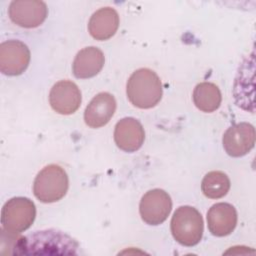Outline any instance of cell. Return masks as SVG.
Wrapping results in <instances>:
<instances>
[{"instance_id":"9a60e30c","label":"cell","mask_w":256,"mask_h":256,"mask_svg":"<svg viewBox=\"0 0 256 256\" xmlns=\"http://www.w3.org/2000/svg\"><path fill=\"white\" fill-rule=\"evenodd\" d=\"M119 27V15L111 7H102L92 14L88 22L90 35L99 41L110 39Z\"/></svg>"},{"instance_id":"7c38bea8","label":"cell","mask_w":256,"mask_h":256,"mask_svg":"<svg viewBox=\"0 0 256 256\" xmlns=\"http://www.w3.org/2000/svg\"><path fill=\"white\" fill-rule=\"evenodd\" d=\"M116 110V100L108 92H100L92 98L84 112V121L91 128L105 126Z\"/></svg>"},{"instance_id":"5bb4252c","label":"cell","mask_w":256,"mask_h":256,"mask_svg":"<svg viewBox=\"0 0 256 256\" xmlns=\"http://www.w3.org/2000/svg\"><path fill=\"white\" fill-rule=\"evenodd\" d=\"M104 62V54L99 48L95 46L85 47L75 56L72 71L76 78L88 79L96 76L101 71Z\"/></svg>"},{"instance_id":"2e32d148","label":"cell","mask_w":256,"mask_h":256,"mask_svg":"<svg viewBox=\"0 0 256 256\" xmlns=\"http://www.w3.org/2000/svg\"><path fill=\"white\" fill-rule=\"evenodd\" d=\"M193 102L195 106L206 113H211L220 107L221 92L214 83L201 82L196 85L193 91Z\"/></svg>"},{"instance_id":"8992f818","label":"cell","mask_w":256,"mask_h":256,"mask_svg":"<svg viewBox=\"0 0 256 256\" xmlns=\"http://www.w3.org/2000/svg\"><path fill=\"white\" fill-rule=\"evenodd\" d=\"M172 200L167 192L156 188L147 191L141 198L139 213L142 220L149 225H159L169 216Z\"/></svg>"},{"instance_id":"3957f363","label":"cell","mask_w":256,"mask_h":256,"mask_svg":"<svg viewBox=\"0 0 256 256\" xmlns=\"http://www.w3.org/2000/svg\"><path fill=\"white\" fill-rule=\"evenodd\" d=\"M173 238L181 245L191 247L202 238L204 224L200 212L192 206H180L173 214L170 223Z\"/></svg>"},{"instance_id":"9c48e42d","label":"cell","mask_w":256,"mask_h":256,"mask_svg":"<svg viewBox=\"0 0 256 256\" xmlns=\"http://www.w3.org/2000/svg\"><path fill=\"white\" fill-rule=\"evenodd\" d=\"M223 148L231 157H242L249 153L255 144L254 126L240 122L230 126L222 138Z\"/></svg>"},{"instance_id":"e0dca14e","label":"cell","mask_w":256,"mask_h":256,"mask_svg":"<svg viewBox=\"0 0 256 256\" xmlns=\"http://www.w3.org/2000/svg\"><path fill=\"white\" fill-rule=\"evenodd\" d=\"M230 189V180L228 176L221 171L208 172L201 183L203 194L210 199H219L224 197Z\"/></svg>"},{"instance_id":"52a82bcc","label":"cell","mask_w":256,"mask_h":256,"mask_svg":"<svg viewBox=\"0 0 256 256\" xmlns=\"http://www.w3.org/2000/svg\"><path fill=\"white\" fill-rule=\"evenodd\" d=\"M30 62V50L20 40H7L0 45V71L8 76L22 74Z\"/></svg>"},{"instance_id":"5b68a950","label":"cell","mask_w":256,"mask_h":256,"mask_svg":"<svg viewBox=\"0 0 256 256\" xmlns=\"http://www.w3.org/2000/svg\"><path fill=\"white\" fill-rule=\"evenodd\" d=\"M35 217L36 207L32 200L26 197H13L2 207V229L12 234H20L32 225Z\"/></svg>"},{"instance_id":"8fae6325","label":"cell","mask_w":256,"mask_h":256,"mask_svg":"<svg viewBox=\"0 0 256 256\" xmlns=\"http://www.w3.org/2000/svg\"><path fill=\"white\" fill-rule=\"evenodd\" d=\"M144 139V128L137 119L125 117L117 122L114 129V140L121 150L135 152L141 148Z\"/></svg>"},{"instance_id":"4fadbf2b","label":"cell","mask_w":256,"mask_h":256,"mask_svg":"<svg viewBox=\"0 0 256 256\" xmlns=\"http://www.w3.org/2000/svg\"><path fill=\"white\" fill-rule=\"evenodd\" d=\"M207 225L212 235L223 237L231 234L237 225V212L229 203H216L207 212Z\"/></svg>"},{"instance_id":"30bf717a","label":"cell","mask_w":256,"mask_h":256,"mask_svg":"<svg viewBox=\"0 0 256 256\" xmlns=\"http://www.w3.org/2000/svg\"><path fill=\"white\" fill-rule=\"evenodd\" d=\"M82 98L78 86L69 80H61L53 85L49 93L51 108L58 114L70 115L78 110Z\"/></svg>"},{"instance_id":"7a4b0ae2","label":"cell","mask_w":256,"mask_h":256,"mask_svg":"<svg viewBox=\"0 0 256 256\" xmlns=\"http://www.w3.org/2000/svg\"><path fill=\"white\" fill-rule=\"evenodd\" d=\"M162 83L158 75L149 68H140L129 77L126 94L135 107L150 109L156 106L162 98Z\"/></svg>"},{"instance_id":"277c9868","label":"cell","mask_w":256,"mask_h":256,"mask_svg":"<svg viewBox=\"0 0 256 256\" xmlns=\"http://www.w3.org/2000/svg\"><path fill=\"white\" fill-rule=\"evenodd\" d=\"M68 187L66 171L57 164H49L37 174L33 183V193L39 201L53 203L65 196Z\"/></svg>"},{"instance_id":"ba28073f","label":"cell","mask_w":256,"mask_h":256,"mask_svg":"<svg viewBox=\"0 0 256 256\" xmlns=\"http://www.w3.org/2000/svg\"><path fill=\"white\" fill-rule=\"evenodd\" d=\"M8 14L14 24L23 28H36L45 21L48 10L43 1L16 0L10 3Z\"/></svg>"},{"instance_id":"6da1fadb","label":"cell","mask_w":256,"mask_h":256,"mask_svg":"<svg viewBox=\"0 0 256 256\" xmlns=\"http://www.w3.org/2000/svg\"><path fill=\"white\" fill-rule=\"evenodd\" d=\"M78 243L69 235L55 229L35 231L19 237L13 254H76Z\"/></svg>"}]
</instances>
